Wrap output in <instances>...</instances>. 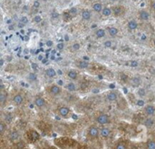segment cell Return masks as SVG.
<instances>
[{"label": "cell", "mask_w": 155, "mask_h": 149, "mask_svg": "<svg viewBox=\"0 0 155 149\" xmlns=\"http://www.w3.org/2000/svg\"><path fill=\"white\" fill-rule=\"evenodd\" d=\"M114 13H115V15H120V14L122 13V8H121L120 6L115 7V8H114Z\"/></svg>", "instance_id": "30"}, {"label": "cell", "mask_w": 155, "mask_h": 149, "mask_svg": "<svg viewBox=\"0 0 155 149\" xmlns=\"http://www.w3.org/2000/svg\"><path fill=\"white\" fill-rule=\"evenodd\" d=\"M42 21V18H41V16L40 15H36V16H35V18H34V22H35V23H40Z\"/></svg>", "instance_id": "32"}, {"label": "cell", "mask_w": 155, "mask_h": 149, "mask_svg": "<svg viewBox=\"0 0 155 149\" xmlns=\"http://www.w3.org/2000/svg\"><path fill=\"white\" fill-rule=\"evenodd\" d=\"M20 22H21V23H23L24 25H25V24H27V22H28V19H27V17H26V16H23V17L21 18Z\"/></svg>", "instance_id": "33"}, {"label": "cell", "mask_w": 155, "mask_h": 149, "mask_svg": "<svg viewBox=\"0 0 155 149\" xmlns=\"http://www.w3.org/2000/svg\"><path fill=\"white\" fill-rule=\"evenodd\" d=\"M39 5H40V3H39V1H35V3H34V6L36 8V7H39Z\"/></svg>", "instance_id": "40"}, {"label": "cell", "mask_w": 155, "mask_h": 149, "mask_svg": "<svg viewBox=\"0 0 155 149\" xmlns=\"http://www.w3.org/2000/svg\"><path fill=\"white\" fill-rule=\"evenodd\" d=\"M98 92H99L98 89H94V90H93V93H98Z\"/></svg>", "instance_id": "45"}, {"label": "cell", "mask_w": 155, "mask_h": 149, "mask_svg": "<svg viewBox=\"0 0 155 149\" xmlns=\"http://www.w3.org/2000/svg\"><path fill=\"white\" fill-rule=\"evenodd\" d=\"M27 78H28V80H30V81H35L37 77H36L35 74H34V73H30V74L27 76Z\"/></svg>", "instance_id": "27"}, {"label": "cell", "mask_w": 155, "mask_h": 149, "mask_svg": "<svg viewBox=\"0 0 155 149\" xmlns=\"http://www.w3.org/2000/svg\"><path fill=\"white\" fill-rule=\"evenodd\" d=\"M93 8H94V11L100 12V11L102 10V4H100V3H95V4L93 5Z\"/></svg>", "instance_id": "21"}, {"label": "cell", "mask_w": 155, "mask_h": 149, "mask_svg": "<svg viewBox=\"0 0 155 149\" xmlns=\"http://www.w3.org/2000/svg\"><path fill=\"white\" fill-rule=\"evenodd\" d=\"M115 149H126V145L124 142H120L116 145Z\"/></svg>", "instance_id": "26"}, {"label": "cell", "mask_w": 155, "mask_h": 149, "mask_svg": "<svg viewBox=\"0 0 155 149\" xmlns=\"http://www.w3.org/2000/svg\"><path fill=\"white\" fill-rule=\"evenodd\" d=\"M154 46H155V40H154Z\"/></svg>", "instance_id": "50"}, {"label": "cell", "mask_w": 155, "mask_h": 149, "mask_svg": "<svg viewBox=\"0 0 155 149\" xmlns=\"http://www.w3.org/2000/svg\"><path fill=\"white\" fill-rule=\"evenodd\" d=\"M117 33H118V29L115 28V27H111V28L109 29V34H110L112 36H115L117 35Z\"/></svg>", "instance_id": "22"}, {"label": "cell", "mask_w": 155, "mask_h": 149, "mask_svg": "<svg viewBox=\"0 0 155 149\" xmlns=\"http://www.w3.org/2000/svg\"><path fill=\"white\" fill-rule=\"evenodd\" d=\"M35 105L39 107V108H45L46 107V102L44 98L40 97H36L35 98Z\"/></svg>", "instance_id": "4"}, {"label": "cell", "mask_w": 155, "mask_h": 149, "mask_svg": "<svg viewBox=\"0 0 155 149\" xmlns=\"http://www.w3.org/2000/svg\"><path fill=\"white\" fill-rule=\"evenodd\" d=\"M48 92H49V94L52 95V96H58V95H60V93H61V88H60L59 86L54 85V86H52L49 88Z\"/></svg>", "instance_id": "6"}, {"label": "cell", "mask_w": 155, "mask_h": 149, "mask_svg": "<svg viewBox=\"0 0 155 149\" xmlns=\"http://www.w3.org/2000/svg\"><path fill=\"white\" fill-rule=\"evenodd\" d=\"M88 135L91 138L96 139L100 136V130L96 126H91L89 127V130H88Z\"/></svg>", "instance_id": "1"}, {"label": "cell", "mask_w": 155, "mask_h": 149, "mask_svg": "<svg viewBox=\"0 0 155 149\" xmlns=\"http://www.w3.org/2000/svg\"><path fill=\"white\" fill-rule=\"evenodd\" d=\"M46 46H53V41H51V40L47 41V42H46Z\"/></svg>", "instance_id": "41"}, {"label": "cell", "mask_w": 155, "mask_h": 149, "mask_svg": "<svg viewBox=\"0 0 155 149\" xmlns=\"http://www.w3.org/2000/svg\"><path fill=\"white\" fill-rule=\"evenodd\" d=\"M155 123V120L153 117H147L145 120H144V122H143V125L146 127H148V128H150V127H152L153 125H154Z\"/></svg>", "instance_id": "10"}, {"label": "cell", "mask_w": 155, "mask_h": 149, "mask_svg": "<svg viewBox=\"0 0 155 149\" xmlns=\"http://www.w3.org/2000/svg\"><path fill=\"white\" fill-rule=\"evenodd\" d=\"M147 149H155V141L150 140L147 143Z\"/></svg>", "instance_id": "25"}, {"label": "cell", "mask_w": 155, "mask_h": 149, "mask_svg": "<svg viewBox=\"0 0 155 149\" xmlns=\"http://www.w3.org/2000/svg\"><path fill=\"white\" fill-rule=\"evenodd\" d=\"M6 98H7V95L4 91H2L1 94H0V104H1V106L3 107H5V103L6 101Z\"/></svg>", "instance_id": "12"}, {"label": "cell", "mask_w": 155, "mask_h": 149, "mask_svg": "<svg viewBox=\"0 0 155 149\" xmlns=\"http://www.w3.org/2000/svg\"><path fill=\"white\" fill-rule=\"evenodd\" d=\"M144 113L149 117H153L155 116V107L153 105H148L144 108Z\"/></svg>", "instance_id": "3"}, {"label": "cell", "mask_w": 155, "mask_h": 149, "mask_svg": "<svg viewBox=\"0 0 155 149\" xmlns=\"http://www.w3.org/2000/svg\"><path fill=\"white\" fill-rule=\"evenodd\" d=\"M138 94H139V96H140V97H144V96L146 95V91H145V89L141 88V89L138 91Z\"/></svg>", "instance_id": "29"}, {"label": "cell", "mask_w": 155, "mask_h": 149, "mask_svg": "<svg viewBox=\"0 0 155 149\" xmlns=\"http://www.w3.org/2000/svg\"><path fill=\"white\" fill-rule=\"evenodd\" d=\"M13 102L16 105V106H20L23 104L24 102V97L20 94H16L14 97H13Z\"/></svg>", "instance_id": "8"}, {"label": "cell", "mask_w": 155, "mask_h": 149, "mask_svg": "<svg viewBox=\"0 0 155 149\" xmlns=\"http://www.w3.org/2000/svg\"><path fill=\"white\" fill-rule=\"evenodd\" d=\"M58 113H59V115H60L62 117L67 118V117H69V115H70V109H69V107H61L58 109Z\"/></svg>", "instance_id": "5"}, {"label": "cell", "mask_w": 155, "mask_h": 149, "mask_svg": "<svg viewBox=\"0 0 155 149\" xmlns=\"http://www.w3.org/2000/svg\"><path fill=\"white\" fill-rule=\"evenodd\" d=\"M100 136L104 138H107L111 136V129L109 127H103L100 131Z\"/></svg>", "instance_id": "9"}, {"label": "cell", "mask_w": 155, "mask_h": 149, "mask_svg": "<svg viewBox=\"0 0 155 149\" xmlns=\"http://www.w3.org/2000/svg\"><path fill=\"white\" fill-rule=\"evenodd\" d=\"M46 75L49 76V77H54L55 75H56V72L54 71V68H48L46 70Z\"/></svg>", "instance_id": "15"}, {"label": "cell", "mask_w": 155, "mask_h": 149, "mask_svg": "<svg viewBox=\"0 0 155 149\" xmlns=\"http://www.w3.org/2000/svg\"><path fill=\"white\" fill-rule=\"evenodd\" d=\"M111 14H112V10H111L110 8H108V7H105V8L103 10V15H104V16H109Z\"/></svg>", "instance_id": "24"}, {"label": "cell", "mask_w": 155, "mask_h": 149, "mask_svg": "<svg viewBox=\"0 0 155 149\" xmlns=\"http://www.w3.org/2000/svg\"><path fill=\"white\" fill-rule=\"evenodd\" d=\"M152 6H153V8L155 10V1L154 2H153V4H152Z\"/></svg>", "instance_id": "46"}, {"label": "cell", "mask_w": 155, "mask_h": 149, "mask_svg": "<svg viewBox=\"0 0 155 149\" xmlns=\"http://www.w3.org/2000/svg\"><path fill=\"white\" fill-rule=\"evenodd\" d=\"M67 89L70 91V92H74V91H76V86H75V85L74 84V83H69L68 85H67Z\"/></svg>", "instance_id": "20"}, {"label": "cell", "mask_w": 155, "mask_h": 149, "mask_svg": "<svg viewBox=\"0 0 155 149\" xmlns=\"http://www.w3.org/2000/svg\"><path fill=\"white\" fill-rule=\"evenodd\" d=\"M79 49H80V45H79L78 43H74V44L73 45V50L77 51V50H79Z\"/></svg>", "instance_id": "31"}, {"label": "cell", "mask_w": 155, "mask_h": 149, "mask_svg": "<svg viewBox=\"0 0 155 149\" xmlns=\"http://www.w3.org/2000/svg\"><path fill=\"white\" fill-rule=\"evenodd\" d=\"M118 99V93L117 92H110L106 96V100L110 103L115 102Z\"/></svg>", "instance_id": "7"}, {"label": "cell", "mask_w": 155, "mask_h": 149, "mask_svg": "<svg viewBox=\"0 0 155 149\" xmlns=\"http://www.w3.org/2000/svg\"><path fill=\"white\" fill-rule=\"evenodd\" d=\"M82 16H83V18H84V20H89V19L91 18V13H90V11H88V10L83 11Z\"/></svg>", "instance_id": "14"}, {"label": "cell", "mask_w": 155, "mask_h": 149, "mask_svg": "<svg viewBox=\"0 0 155 149\" xmlns=\"http://www.w3.org/2000/svg\"><path fill=\"white\" fill-rule=\"evenodd\" d=\"M64 48V44L63 43H59L58 45H57V49L58 50H62Z\"/></svg>", "instance_id": "37"}, {"label": "cell", "mask_w": 155, "mask_h": 149, "mask_svg": "<svg viewBox=\"0 0 155 149\" xmlns=\"http://www.w3.org/2000/svg\"><path fill=\"white\" fill-rule=\"evenodd\" d=\"M18 137H19V133H18L16 130H14V131H12V132L10 133L9 138H10L11 141H15V140L18 139Z\"/></svg>", "instance_id": "11"}, {"label": "cell", "mask_w": 155, "mask_h": 149, "mask_svg": "<svg viewBox=\"0 0 155 149\" xmlns=\"http://www.w3.org/2000/svg\"><path fill=\"white\" fill-rule=\"evenodd\" d=\"M68 77H69L70 79L74 80V79L77 78V73H76L74 70H70V71L68 72Z\"/></svg>", "instance_id": "16"}, {"label": "cell", "mask_w": 155, "mask_h": 149, "mask_svg": "<svg viewBox=\"0 0 155 149\" xmlns=\"http://www.w3.org/2000/svg\"><path fill=\"white\" fill-rule=\"evenodd\" d=\"M147 37H146V36L145 35H143V36H142V40H145Z\"/></svg>", "instance_id": "43"}, {"label": "cell", "mask_w": 155, "mask_h": 149, "mask_svg": "<svg viewBox=\"0 0 155 149\" xmlns=\"http://www.w3.org/2000/svg\"><path fill=\"white\" fill-rule=\"evenodd\" d=\"M130 66H131L135 67V66H138V62H137V61H132V62L130 63Z\"/></svg>", "instance_id": "35"}, {"label": "cell", "mask_w": 155, "mask_h": 149, "mask_svg": "<svg viewBox=\"0 0 155 149\" xmlns=\"http://www.w3.org/2000/svg\"><path fill=\"white\" fill-rule=\"evenodd\" d=\"M132 85L135 87L139 86L141 85V78L138 77V76H135V77H133L132 78Z\"/></svg>", "instance_id": "13"}, {"label": "cell", "mask_w": 155, "mask_h": 149, "mask_svg": "<svg viewBox=\"0 0 155 149\" xmlns=\"http://www.w3.org/2000/svg\"><path fill=\"white\" fill-rule=\"evenodd\" d=\"M5 121H7V122L9 123V122H11V121H12V117H11L10 115H5Z\"/></svg>", "instance_id": "34"}, {"label": "cell", "mask_w": 155, "mask_h": 149, "mask_svg": "<svg viewBox=\"0 0 155 149\" xmlns=\"http://www.w3.org/2000/svg\"><path fill=\"white\" fill-rule=\"evenodd\" d=\"M58 85H59V86H62V85H63V81H62V80H59V81H58Z\"/></svg>", "instance_id": "44"}, {"label": "cell", "mask_w": 155, "mask_h": 149, "mask_svg": "<svg viewBox=\"0 0 155 149\" xmlns=\"http://www.w3.org/2000/svg\"><path fill=\"white\" fill-rule=\"evenodd\" d=\"M140 17L143 20H148L149 19V14L147 12H145V11H142L140 13Z\"/></svg>", "instance_id": "19"}, {"label": "cell", "mask_w": 155, "mask_h": 149, "mask_svg": "<svg viewBox=\"0 0 155 149\" xmlns=\"http://www.w3.org/2000/svg\"><path fill=\"white\" fill-rule=\"evenodd\" d=\"M96 122H97V124H99L101 126H104L110 122V117L106 114H101L96 117Z\"/></svg>", "instance_id": "2"}, {"label": "cell", "mask_w": 155, "mask_h": 149, "mask_svg": "<svg viewBox=\"0 0 155 149\" xmlns=\"http://www.w3.org/2000/svg\"><path fill=\"white\" fill-rule=\"evenodd\" d=\"M96 36H97L98 38L104 37V36H105V31H104V29H99V30H97V32H96Z\"/></svg>", "instance_id": "23"}, {"label": "cell", "mask_w": 155, "mask_h": 149, "mask_svg": "<svg viewBox=\"0 0 155 149\" xmlns=\"http://www.w3.org/2000/svg\"><path fill=\"white\" fill-rule=\"evenodd\" d=\"M76 11H77L76 8H75V7H73V8L70 10V13H71V15H75V14H76Z\"/></svg>", "instance_id": "38"}, {"label": "cell", "mask_w": 155, "mask_h": 149, "mask_svg": "<svg viewBox=\"0 0 155 149\" xmlns=\"http://www.w3.org/2000/svg\"><path fill=\"white\" fill-rule=\"evenodd\" d=\"M84 61H88V60H89V57L86 56H84Z\"/></svg>", "instance_id": "42"}, {"label": "cell", "mask_w": 155, "mask_h": 149, "mask_svg": "<svg viewBox=\"0 0 155 149\" xmlns=\"http://www.w3.org/2000/svg\"><path fill=\"white\" fill-rule=\"evenodd\" d=\"M5 129H6V124L2 120V121L0 122V134H1V135H4Z\"/></svg>", "instance_id": "17"}, {"label": "cell", "mask_w": 155, "mask_h": 149, "mask_svg": "<svg viewBox=\"0 0 155 149\" xmlns=\"http://www.w3.org/2000/svg\"><path fill=\"white\" fill-rule=\"evenodd\" d=\"M3 64H4V60L1 59V60H0V66H3Z\"/></svg>", "instance_id": "47"}, {"label": "cell", "mask_w": 155, "mask_h": 149, "mask_svg": "<svg viewBox=\"0 0 155 149\" xmlns=\"http://www.w3.org/2000/svg\"><path fill=\"white\" fill-rule=\"evenodd\" d=\"M112 1H116V0H112Z\"/></svg>", "instance_id": "49"}, {"label": "cell", "mask_w": 155, "mask_h": 149, "mask_svg": "<svg viewBox=\"0 0 155 149\" xmlns=\"http://www.w3.org/2000/svg\"><path fill=\"white\" fill-rule=\"evenodd\" d=\"M104 46H105L106 47H111V46H112V42L108 40V41H106V42L104 43Z\"/></svg>", "instance_id": "36"}, {"label": "cell", "mask_w": 155, "mask_h": 149, "mask_svg": "<svg viewBox=\"0 0 155 149\" xmlns=\"http://www.w3.org/2000/svg\"><path fill=\"white\" fill-rule=\"evenodd\" d=\"M79 67H81V68H86V67H88V63L86 62V61H82V62H80L79 63Z\"/></svg>", "instance_id": "28"}, {"label": "cell", "mask_w": 155, "mask_h": 149, "mask_svg": "<svg viewBox=\"0 0 155 149\" xmlns=\"http://www.w3.org/2000/svg\"><path fill=\"white\" fill-rule=\"evenodd\" d=\"M52 17L53 18H57V17H59V14L56 13V12H54V13H52Z\"/></svg>", "instance_id": "39"}, {"label": "cell", "mask_w": 155, "mask_h": 149, "mask_svg": "<svg viewBox=\"0 0 155 149\" xmlns=\"http://www.w3.org/2000/svg\"><path fill=\"white\" fill-rule=\"evenodd\" d=\"M64 39H65V40H68L69 38H68V36H65V37H64Z\"/></svg>", "instance_id": "48"}, {"label": "cell", "mask_w": 155, "mask_h": 149, "mask_svg": "<svg viewBox=\"0 0 155 149\" xmlns=\"http://www.w3.org/2000/svg\"><path fill=\"white\" fill-rule=\"evenodd\" d=\"M137 23L135 22V21H130L129 22V24H128V27L131 29V30H134V29H136L137 28Z\"/></svg>", "instance_id": "18"}]
</instances>
